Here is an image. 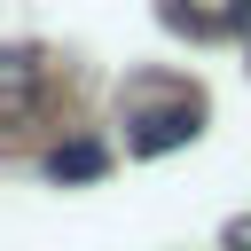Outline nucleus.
Listing matches in <instances>:
<instances>
[{
    "mask_svg": "<svg viewBox=\"0 0 251 251\" xmlns=\"http://www.w3.org/2000/svg\"><path fill=\"white\" fill-rule=\"evenodd\" d=\"M196 126H204V102H196V94H173V102H157V110L133 118V149H141V157L180 149V141H196Z\"/></svg>",
    "mask_w": 251,
    "mask_h": 251,
    "instance_id": "1",
    "label": "nucleus"
},
{
    "mask_svg": "<svg viewBox=\"0 0 251 251\" xmlns=\"http://www.w3.org/2000/svg\"><path fill=\"white\" fill-rule=\"evenodd\" d=\"M165 24L173 31H196V39L251 31V0H165Z\"/></svg>",
    "mask_w": 251,
    "mask_h": 251,
    "instance_id": "2",
    "label": "nucleus"
},
{
    "mask_svg": "<svg viewBox=\"0 0 251 251\" xmlns=\"http://www.w3.org/2000/svg\"><path fill=\"white\" fill-rule=\"evenodd\" d=\"M47 173H55V180H94V173H102V149H94V141H71V149L47 157Z\"/></svg>",
    "mask_w": 251,
    "mask_h": 251,
    "instance_id": "3",
    "label": "nucleus"
},
{
    "mask_svg": "<svg viewBox=\"0 0 251 251\" xmlns=\"http://www.w3.org/2000/svg\"><path fill=\"white\" fill-rule=\"evenodd\" d=\"M24 110H31V55L16 47L8 55V118H24Z\"/></svg>",
    "mask_w": 251,
    "mask_h": 251,
    "instance_id": "4",
    "label": "nucleus"
},
{
    "mask_svg": "<svg viewBox=\"0 0 251 251\" xmlns=\"http://www.w3.org/2000/svg\"><path fill=\"white\" fill-rule=\"evenodd\" d=\"M227 243H235V251H251V220H235V235H227Z\"/></svg>",
    "mask_w": 251,
    "mask_h": 251,
    "instance_id": "5",
    "label": "nucleus"
}]
</instances>
